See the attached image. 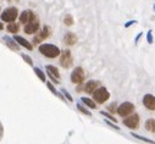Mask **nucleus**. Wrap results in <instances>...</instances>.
I'll return each mask as SVG.
<instances>
[{
	"label": "nucleus",
	"mask_w": 155,
	"mask_h": 144,
	"mask_svg": "<svg viewBox=\"0 0 155 144\" xmlns=\"http://www.w3.org/2000/svg\"><path fill=\"white\" fill-rule=\"evenodd\" d=\"M39 51L42 55H44L45 57H49V59H54L61 54L60 49L53 44H42L39 47Z\"/></svg>",
	"instance_id": "nucleus-1"
},
{
	"label": "nucleus",
	"mask_w": 155,
	"mask_h": 144,
	"mask_svg": "<svg viewBox=\"0 0 155 144\" xmlns=\"http://www.w3.org/2000/svg\"><path fill=\"white\" fill-rule=\"evenodd\" d=\"M109 98H110V93L105 87H99L93 93V99L98 104H104Z\"/></svg>",
	"instance_id": "nucleus-2"
},
{
	"label": "nucleus",
	"mask_w": 155,
	"mask_h": 144,
	"mask_svg": "<svg viewBox=\"0 0 155 144\" xmlns=\"http://www.w3.org/2000/svg\"><path fill=\"white\" fill-rule=\"evenodd\" d=\"M134 110H136V107H134V105H133L132 103L125 101V103H122L121 105H119V107H117V114H119L121 117H127V116L132 115Z\"/></svg>",
	"instance_id": "nucleus-3"
},
{
	"label": "nucleus",
	"mask_w": 155,
	"mask_h": 144,
	"mask_svg": "<svg viewBox=\"0 0 155 144\" xmlns=\"http://www.w3.org/2000/svg\"><path fill=\"white\" fill-rule=\"evenodd\" d=\"M84 77H86L84 70L82 67H76L71 74V82L74 84H81L84 81Z\"/></svg>",
	"instance_id": "nucleus-4"
},
{
	"label": "nucleus",
	"mask_w": 155,
	"mask_h": 144,
	"mask_svg": "<svg viewBox=\"0 0 155 144\" xmlns=\"http://www.w3.org/2000/svg\"><path fill=\"white\" fill-rule=\"evenodd\" d=\"M73 64V59H72V55H71V51L70 50H62L61 51V56H60V65L64 67V68H70Z\"/></svg>",
	"instance_id": "nucleus-5"
},
{
	"label": "nucleus",
	"mask_w": 155,
	"mask_h": 144,
	"mask_svg": "<svg viewBox=\"0 0 155 144\" xmlns=\"http://www.w3.org/2000/svg\"><path fill=\"white\" fill-rule=\"evenodd\" d=\"M139 120H140V119H139V115H137V114H132V115L125 117V120H124V125H125L126 127L131 128V129H136V128L139 127Z\"/></svg>",
	"instance_id": "nucleus-6"
},
{
	"label": "nucleus",
	"mask_w": 155,
	"mask_h": 144,
	"mask_svg": "<svg viewBox=\"0 0 155 144\" xmlns=\"http://www.w3.org/2000/svg\"><path fill=\"white\" fill-rule=\"evenodd\" d=\"M18 15V11L16 8H9L2 14V20L4 22H14Z\"/></svg>",
	"instance_id": "nucleus-7"
},
{
	"label": "nucleus",
	"mask_w": 155,
	"mask_h": 144,
	"mask_svg": "<svg viewBox=\"0 0 155 144\" xmlns=\"http://www.w3.org/2000/svg\"><path fill=\"white\" fill-rule=\"evenodd\" d=\"M143 105L145 109L150 111H155V97L151 94H145L143 97Z\"/></svg>",
	"instance_id": "nucleus-8"
},
{
	"label": "nucleus",
	"mask_w": 155,
	"mask_h": 144,
	"mask_svg": "<svg viewBox=\"0 0 155 144\" xmlns=\"http://www.w3.org/2000/svg\"><path fill=\"white\" fill-rule=\"evenodd\" d=\"M50 35V28L48 27V26H44L43 28H42V31L38 33L35 37L33 38V42L35 43V44H38V43H41L42 41H44V39H47L48 37Z\"/></svg>",
	"instance_id": "nucleus-9"
},
{
	"label": "nucleus",
	"mask_w": 155,
	"mask_h": 144,
	"mask_svg": "<svg viewBox=\"0 0 155 144\" xmlns=\"http://www.w3.org/2000/svg\"><path fill=\"white\" fill-rule=\"evenodd\" d=\"M47 71H48V74H49V77H50V80L54 82V83H59L60 81V72H59V70L55 67V66H53V65H48L47 66Z\"/></svg>",
	"instance_id": "nucleus-10"
},
{
	"label": "nucleus",
	"mask_w": 155,
	"mask_h": 144,
	"mask_svg": "<svg viewBox=\"0 0 155 144\" xmlns=\"http://www.w3.org/2000/svg\"><path fill=\"white\" fill-rule=\"evenodd\" d=\"M38 29H39V22H38L37 18L32 20L31 22L26 23V26H25V32L27 34H33V33L38 32Z\"/></svg>",
	"instance_id": "nucleus-11"
},
{
	"label": "nucleus",
	"mask_w": 155,
	"mask_h": 144,
	"mask_svg": "<svg viewBox=\"0 0 155 144\" xmlns=\"http://www.w3.org/2000/svg\"><path fill=\"white\" fill-rule=\"evenodd\" d=\"M34 18H37L35 17V15L31 11V10H25L22 14H21V16H20V21L22 22V23H28V22H31L32 20H34Z\"/></svg>",
	"instance_id": "nucleus-12"
},
{
	"label": "nucleus",
	"mask_w": 155,
	"mask_h": 144,
	"mask_svg": "<svg viewBox=\"0 0 155 144\" xmlns=\"http://www.w3.org/2000/svg\"><path fill=\"white\" fill-rule=\"evenodd\" d=\"M64 42L66 45H74L77 42V35L72 32H67L64 37Z\"/></svg>",
	"instance_id": "nucleus-13"
},
{
	"label": "nucleus",
	"mask_w": 155,
	"mask_h": 144,
	"mask_svg": "<svg viewBox=\"0 0 155 144\" xmlns=\"http://www.w3.org/2000/svg\"><path fill=\"white\" fill-rule=\"evenodd\" d=\"M97 88H99V82L98 81H88L84 86V90L88 94H93Z\"/></svg>",
	"instance_id": "nucleus-14"
},
{
	"label": "nucleus",
	"mask_w": 155,
	"mask_h": 144,
	"mask_svg": "<svg viewBox=\"0 0 155 144\" xmlns=\"http://www.w3.org/2000/svg\"><path fill=\"white\" fill-rule=\"evenodd\" d=\"M4 41H5V44H6L11 50L18 51L20 47H18V43H17L15 39H12V38H10V37H4Z\"/></svg>",
	"instance_id": "nucleus-15"
},
{
	"label": "nucleus",
	"mask_w": 155,
	"mask_h": 144,
	"mask_svg": "<svg viewBox=\"0 0 155 144\" xmlns=\"http://www.w3.org/2000/svg\"><path fill=\"white\" fill-rule=\"evenodd\" d=\"M21 47H25L26 49H28V50H32L33 49V47H32V44L28 42V41H26L25 38H22V37H20V35H16V37L14 38Z\"/></svg>",
	"instance_id": "nucleus-16"
},
{
	"label": "nucleus",
	"mask_w": 155,
	"mask_h": 144,
	"mask_svg": "<svg viewBox=\"0 0 155 144\" xmlns=\"http://www.w3.org/2000/svg\"><path fill=\"white\" fill-rule=\"evenodd\" d=\"M145 129L148 132H151V133H155V119H148L145 121V125H144Z\"/></svg>",
	"instance_id": "nucleus-17"
},
{
	"label": "nucleus",
	"mask_w": 155,
	"mask_h": 144,
	"mask_svg": "<svg viewBox=\"0 0 155 144\" xmlns=\"http://www.w3.org/2000/svg\"><path fill=\"white\" fill-rule=\"evenodd\" d=\"M81 100L83 101V104H86L87 106H89L91 109H95V107H97V103H95V100H92L91 98H84V97H83Z\"/></svg>",
	"instance_id": "nucleus-18"
},
{
	"label": "nucleus",
	"mask_w": 155,
	"mask_h": 144,
	"mask_svg": "<svg viewBox=\"0 0 155 144\" xmlns=\"http://www.w3.org/2000/svg\"><path fill=\"white\" fill-rule=\"evenodd\" d=\"M34 72H35V75L41 78L42 82H47V77H45V74L41 70V68H38V67H34Z\"/></svg>",
	"instance_id": "nucleus-19"
},
{
	"label": "nucleus",
	"mask_w": 155,
	"mask_h": 144,
	"mask_svg": "<svg viewBox=\"0 0 155 144\" xmlns=\"http://www.w3.org/2000/svg\"><path fill=\"white\" fill-rule=\"evenodd\" d=\"M132 136H133L134 138H137V139H139V140L144 142V143H148V144H155V142H154L153 139L145 138V137H143V136H139V134H136V133H132Z\"/></svg>",
	"instance_id": "nucleus-20"
},
{
	"label": "nucleus",
	"mask_w": 155,
	"mask_h": 144,
	"mask_svg": "<svg viewBox=\"0 0 155 144\" xmlns=\"http://www.w3.org/2000/svg\"><path fill=\"white\" fill-rule=\"evenodd\" d=\"M18 29H20V26L16 25V23H10V25L8 26V31L11 32V33H17Z\"/></svg>",
	"instance_id": "nucleus-21"
},
{
	"label": "nucleus",
	"mask_w": 155,
	"mask_h": 144,
	"mask_svg": "<svg viewBox=\"0 0 155 144\" xmlns=\"http://www.w3.org/2000/svg\"><path fill=\"white\" fill-rule=\"evenodd\" d=\"M64 23H65L66 26H72V25H73V18H72V16H71V15H66L65 18H64Z\"/></svg>",
	"instance_id": "nucleus-22"
},
{
	"label": "nucleus",
	"mask_w": 155,
	"mask_h": 144,
	"mask_svg": "<svg viewBox=\"0 0 155 144\" xmlns=\"http://www.w3.org/2000/svg\"><path fill=\"white\" fill-rule=\"evenodd\" d=\"M117 105H116V103H112L111 105H109L107 106V110H109V113H111V114H114V113H117Z\"/></svg>",
	"instance_id": "nucleus-23"
},
{
	"label": "nucleus",
	"mask_w": 155,
	"mask_h": 144,
	"mask_svg": "<svg viewBox=\"0 0 155 144\" xmlns=\"http://www.w3.org/2000/svg\"><path fill=\"white\" fill-rule=\"evenodd\" d=\"M77 109H78V110H80V111H81L82 114L87 115V116H92L91 111H88V110L86 109V107H83V106H82V105H80V104H78V105H77Z\"/></svg>",
	"instance_id": "nucleus-24"
},
{
	"label": "nucleus",
	"mask_w": 155,
	"mask_h": 144,
	"mask_svg": "<svg viewBox=\"0 0 155 144\" xmlns=\"http://www.w3.org/2000/svg\"><path fill=\"white\" fill-rule=\"evenodd\" d=\"M100 114H101L103 116H105V117H107L109 120H111V121H112L114 123H116V122H117V120H116V119H115V117H114V116H112L111 114H109V113H105V111H100Z\"/></svg>",
	"instance_id": "nucleus-25"
},
{
	"label": "nucleus",
	"mask_w": 155,
	"mask_h": 144,
	"mask_svg": "<svg viewBox=\"0 0 155 144\" xmlns=\"http://www.w3.org/2000/svg\"><path fill=\"white\" fill-rule=\"evenodd\" d=\"M48 88H49V89H50V90H51V93H53V94H55V95H58V97H60V98H61V99H62V100H65V99H64V97H62V95H61V94H59V93H58V92H56V89H55V88H54V86H53V84H51V83H48Z\"/></svg>",
	"instance_id": "nucleus-26"
},
{
	"label": "nucleus",
	"mask_w": 155,
	"mask_h": 144,
	"mask_svg": "<svg viewBox=\"0 0 155 144\" xmlns=\"http://www.w3.org/2000/svg\"><path fill=\"white\" fill-rule=\"evenodd\" d=\"M21 56H22V59H23V60H25V61H26L28 65H31V66L33 65V61H32V59H31L28 55H26V54H22Z\"/></svg>",
	"instance_id": "nucleus-27"
},
{
	"label": "nucleus",
	"mask_w": 155,
	"mask_h": 144,
	"mask_svg": "<svg viewBox=\"0 0 155 144\" xmlns=\"http://www.w3.org/2000/svg\"><path fill=\"white\" fill-rule=\"evenodd\" d=\"M61 90H62L64 95H65V97L67 98V100H68V101H72V97H71V95H70V94L67 93V90H66V89H61Z\"/></svg>",
	"instance_id": "nucleus-28"
},
{
	"label": "nucleus",
	"mask_w": 155,
	"mask_h": 144,
	"mask_svg": "<svg viewBox=\"0 0 155 144\" xmlns=\"http://www.w3.org/2000/svg\"><path fill=\"white\" fill-rule=\"evenodd\" d=\"M105 122H106V123H107L109 126H111V127H114L115 129H120V127H119V126H116V125H114V123H111V122H110L109 120H105Z\"/></svg>",
	"instance_id": "nucleus-29"
},
{
	"label": "nucleus",
	"mask_w": 155,
	"mask_h": 144,
	"mask_svg": "<svg viewBox=\"0 0 155 144\" xmlns=\"http://www.w3.org/2000/svg\"><path fill=\"white\" fill-rule=\"evenodd\" d=\"M3 136H4V127H3V125H2V122H0V140H2V138H3Z\"/></svg>",
	"instance_id": "nucleus-30"
},
{
	"label": "nucleus",
	"mask_w": 155,
	"mask_h": 144,
	"mask_svg": "<svg viewBox=\"0 0 155 144\" xmlns=\"http://www.w3.org/2000/svg\"><path fill=\"white\" fill-rule=\"evenodd\" d=\"M4 28V26H3V23H0V29H3Z\"/></svg>",
	"instance_id": "nucleus-31"
}]
</instances>
